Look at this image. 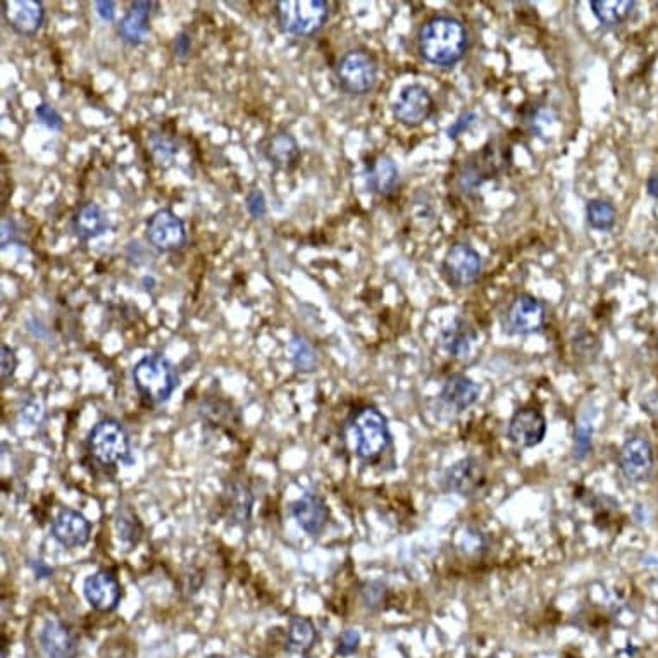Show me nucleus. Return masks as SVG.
Returning <instances> with one entry per match:
<instances>
[{
	"instance_id": "obj_9",
	"label": "nucleus",
	"mask_w": 658,
	"mask_h": 658,
	"mask_svg": "<svg viewBox=\"0 0 658 658\" xmlns=\"http://www.w3.org/2000/svg\"><path fill=\"white\" fill-rule=\"evenodd\" d=\"M435 111V100L420 85H409L400 92L393 104V116L407 128H418L431 118Z\"/></svg>"
},
{
	"instance_id": "obj_18",
	"label": "nucleus",
	"mask_w": 658,
	"mask_h": 658,
	"mask_svg": "<svg viewBox=\"0 0 658 658\" xmlns=\"http://www.w3.org/2000/svg\"><path fill=\"white\" fill-rule=\"evenodd\" d=\"M41 650L49 658H77L78 643L69 627L58 617L45 620L39 635Z\"/></svg>"
},
{
	"instance_id": "obj_42",
	"label": "nucleus",
	"mask_w": 658,
	"mask_h": 658,
	"mask_svg": "<svg viewBox=\"0 0 658 658\" xmlns=\"http://www.w3.org/2000/svg\"><path fill=\"white\" fill-rule=\"evenodd\" d=\"M646 188H648V194H650L653 199H658V175L650 176V180L646 183Z\"/></svg>"
},
{
	"instance_id": "obj_21",
	"label": "nucleus",
	"mask_w": 658,
	"mask_h": 658,
	"mask_svg": "<svg viewBox=\"0 0 658 658\" xmlns=\"http://www.w3.org/2000/svg\"><path fill=\"white\" fill-rule=\"evenodd\" d=\"M71 226L81 241H90L99 239L109 230V218L99 203L85 202L77 207L71 218Z\"/></svg>"
},
{
	"instance_id": "obj_23",
	"label": "nucleus",
	"mask_w": 658,
	"mask_h": 658,
	"mask_svg": "<svg viewBox=\"0 0 658 658\" xmlns=\"http://www.w3.org/2000/svg\"><path fill=\"white\" fill-rule=\"evenodd\" d=\"M367 186L373 194L381 197H390L397 192L400 185V173L395 160L388 156H378L367 164L365 173Z\"/></svg>"
},
{
	"instance_id": "obj_16",
	"label": "nucleus",
	"mask_w": 658,
	"mask_h": 658,
	"mask_svg": "<svg viewBox=\"0 0 658 658\" xmlns=\"http://www.w3.org/2000/svg\"><path fill=\"white\" fill-rule=\"evenodd\" d=\"M92 524L80 512L62 509L52 522V536L66 548H81L90 541Z\"/></svg>"
},
{
	"instance_id": "obj_19",
	"label": "nucleus",
	"mask_w": 658,
	"mask_h": 658,
	"mask_svg": "<svg viewBox=\"0 0 658 658\" xmlns=\"http://www.w3.org/2000/svg\"><path fill=\"white\" fill-rule=\"evenodd\" d=\"M292 516L309 536H320L328 526L329 509L326 501L316 493H305L302 499L292 503Z\"/></svg>"
},
{
	"instance_id": "obj_30",
	"label": "nucleus",
	"mask_w": 658,
	"mask_h": 658,
	"mask_svg": "<svg viewBox=\"0 0 658 658\" xmlns=\"http://www.w3.org/2000/svg\"><path fill=\"white\" fill-rule=\"evenodd\" d=\"M616 209L607 200L593 199L586 205V220L597 231H610L616 224Z\"/></svg>"
},
{
	"instance_id": "obj_11",
	"label": "nucleus",
	"mask_w": 658,
	"mask_h": 658,
	"mask_svg": "<svg viewBox=\"0 0 658 658\" xmlns=\"http://www.w3.org/2000/svg\"><path fill=\"white\" fill-rule=\"evenodd\" d=\"M83 595L90 603V607H94L95 610L104 614L114 612L120 607L122 599L120 579L116 578L113 571L100 569L85 579Z\"/></svg>"
},
{
	"instance_id": "obj_37",
	"label": "nucleus",
	"mask_w": 658,
	"mask_h": 658,
	"mask_svg": "<svg viewBox=\"0 0 658 658\" xmlns=\"http://www.w3.org/2000/svg\"><path fill=\"white\" fill-rule=\"evenodd\" d=\"M41 418H43V410H41V403L35 400L26 401L20 410V419L26 424L35 426L41 422Z\"/></svg>"
},
{
	"instance_id": "obj_29",
	"label": "nucleus",
	"mask_w": 658,
	"mask_h": 658,
	"mask_svg": "<svg viewBox=\"0 0 658 658\" xmlns=\"http://www.w3.org/2000/svg\"><path fill=\"white\" fill-rule=\"evenodd\" d=\"M288 354L293 367L299 373H312L318 367V354L311 341L300 335H295L288 343Z\"/></svg>"
},
{
	"instance_id": "obj_24",
	"label": "nucleus",
	"mask_w": 658,
	"mask_h": 658,
	"mask_svg": "<svg viewBox=\"0 0 658 658\" xmlns=\"http://www.w3.org/2000/svg\"><path fill=\"white\" fill-rule=\"evenodd\" d=\"M479 395H481V386L464 374L448 376L441 390V400L448 407L455 409L457 412H462V410L469 409L471 405H474L478 401Z\"/></svg>"
},
{
	"instance_id": "obj_20",
	"label": "nucleus",
	"mask_w": 658,
	"mask_h": 658,
	"mask_svg": "<svg viewBox=\"0 0 658 658\" xmlns=\"http://www.w3.org/2000/svg\"><path fill=\"white\" fill-rule=\"evenodd\" d=\"M152 2L137 0L130 4V9L126 11L124 18L121 20L118 26L121 41L131 47L141 45L147 41L150 33V16H152Z\"/></svg>"
},
{
	"instance_id": "obj_12",
	"label": "nucleus",
	"mask_w": 658,
	"mask_h": 658,
	"mask_svg": "<svg viewBox=\"0 0 658 658\" xmlns=\"http://www.w3.org/2000/svg\"><path fill=\"white\" fill-rule=\"evenodd\" d=\"M2 16L5 24L21 37H33L45 21V7L39 0H4Z\"/></svg>"
},
{
	"instance_id": "obj_4",
	"label": "nucleus",
	"mask_w": 658,
	"mask_h": 658,
	"mask_svg": "<svg viewBox=\"0 0 658 658\" xmlns=\"http://www.w3.org/2000/svg\"><path fill=\"white\" fill-rule=\"evenodd\" d=\"M275 16L283 33L312 37L329 20V4L324 0H280Z\"/></svg>"
},
{
	"instance_id": "obj_5",
	"label": "nucleus",
	"mask_w": 658,
	"mask_h": 658,
	"mask_svg": "<svg viewBox=\"0 0 658 658\" xmlns=\"http://www.w3.org/2000/svg\"><path fill=\"white\" fill-rule=\"evenodd\" d=\"M352 433L357 441V455L365 462L378 460L392 445L388 420L374 407H362L354 416Z\"/></svg>"
},
{
	"instance_id": "obj_27",
	"label": "nucleus",
	"mask_w": 658,
	"mask_h": 658,
	"mask_svg": "<svg viewBox=\"0 0 658 658\" xmlns=\"http://www.w3.org/2000/svg\"><path fill=\"white\" fill-rule=\"evenodd\" d=\"M114 529H116L121 546L128 552L133 550L135 546H139V543L143 538V524H141L140 518L128 505H120L116 518H114Z\"/></svg>"
},
{
	"instance_id": "obj_39",
	"label": "nucleus",
	"mask_w": 658,
	"mask_h": 658,
	"mask_svg": "<svg viewBox=\"0 0 658 658\" xmlns=\"http://www.w3.org/2000/svg\"><path fill=\"white\" fill-rule=\"evenodd\" d=\"M476 120H478V116H476L474 113H465V114H462L459 120L455 121V122L448 128V139H457V137L462 135L464 131H467V130L473 126V122Z\"/></svg>"
},
{
	"instance_id": "obj_31",
	"label": "nucleus",
	"mask_w": 658,
	"mask_h": 658,
	"mask_svg": "<svg viewBox=\"0 0 658 658\" xmlns=\"http://www.w3.org/2000/svg\"><path fill=\"white\" fill-rule=\"evenodd\" d=\"M35 118L37 121L43 124L47 130L50 131H62L64 128V120L59 114L58 109H54L50 104L47 102H41L37 107H35Z\"/></svg>"
},
{
	"instance_id": "obj_6",
	"label": "nucleus",
	"mask_w": 658,
	"mask_h": 658,
	"mask_svg": "<svg viewBox=\"0 0 658 658\" xmlns=\"http://www.w3.org/2000/svg\"><path fill=\"white\" fill-rule=\"evenodd\" d=\"M339 88L348 95H365L378 81V62L367 50H348L335 68Z\"/></svg>"
},
{
	"instance_id": "obj_10",
	"label": "nucleus",
	"mask_w": 658,
	"mask_h": 658,
	"mask_svg": "<svg viewBox=\"0 0 658 658\" xmlns=\"http://www.w3.org/2000/svg\"><path fill=\"white\" fill-rule=\"evenodd\" d=\"M618 465L627 481L633 482L646 481L655 465V454L652 443L643 437L626 439L618 454Z\"/></svg>"
},
{
	"instance_id": "obj_38",
	"label": "nucleus",
	"mask_w": 658,
	"mask_h": 658,
	"mask_svg": "<svg viewBox=\"0 0 658 658\" xmlns=\"http://www.w3.org/2000/svg\"><path fill=\"white\" fill-rule=\"evenodd\" d=\"M192 52V37L186 32H180L173 41V56L178 60H185Z\"/></svg>"
},
{
	"instance_id": "obj_2",
	"label": "nucleus",
	"mask_w": 658,
	"mask_h": 658,
	"mask_svg": "<svg viewBox=\"0 0 658 658\" xmlns=\"http://www.w3.org/2000/svg\"><path fill=\"white\" fill-rule=\"evenodd\" d=\"M131 378L137 393L150 407L166 403L180 386L178 367L162 354L143 356L135 364Z\"/></svg>"
},
{
	"instance_id": "obj_26",
	"label": "nucleus",
	"mask_w": 658,
	"mask_h": 658,
	"mask_svg": "<svg viewBox=\"0 0 658 658\" xmlns=\"http://www.w3.org/2000/svg\"><path fill=\"white\" fill-rule=\"evenodd\" d=\"M476 339V333L469 322L455 320L450 326L441 331V347L452 357H465L471 352V347Z\"/></svg>"
},
{
	"instance_id": "obj_14",
	"label": "nucleus",
	"mask_w": 658,
	"mask_h": 658,
	"mask_svg": "<svg viewBox=\"0 0 658 658\" xmlns=\"http://www.w3.org/2000/svg\"><path fill=\"white\" fill-rule=\"evenodd\" d=\"M260 154L273 167L280 171H293L299 166L302 152L299 141L288 131H276L260 141Z\"/></svg>"
},
{
	"instance_id": "obj_40",
	"label": "nucleus",
	"mask_w": 658,
	"mask_h": 658,
	"mask_svg": "<svg viewBox=\"0 0 658 658\" xmlns=\"http://www.w3.org/2000/svg\"><path fill=\"white\" fill-rule=\"evenodd\" d=\"M94 9H95V14L99 16L100 20L105 21V23H113L116 20V4L111 2V0L95 2Z\"/></svg>"
},
{
	"instance_id": "obj_15",
	"label": "nucleus",
	"mask_w": 658,
	"mask_h": 658,
	"mask_svg": "<svg viewBox=\"0 0 658 658\" xmlns=\"http://www.w3.org/2000/svg\"><path fill=\"white\" fill-rule=\"evenodd\" d=\"M486 481V471L482 464L474 457H467L454 464L445 476L446 490L460 495V497H471L478 493Z\"/></svg>"
},
{
	"instance_id": "obj_28",
	"label": "nucleus",
	"mask_w": 658,
	"mask_h": 658,
	"mask_svg": "<svg viewBox=\"0 0 658 658\" xmlns=\"http://www.w3.org/2000/svg\"><path fill=\"white\" fill-rule=\"evenodd\" d=\"M635 2L631 0H593L591 11L605 26H618L631 16Z\"/></svg>"
},
{
	"instance_id": "obj_8",
	"label": "nucleus",
	"mask_w": 658,
	"mask_h": 658,
	"mask_svg": "<svg viewBox=\"0 0 658 658\" xmlns=\"http://www.w3.org/2000/svg\"><path fill=\"white\" fill-rule=\"evenodd\" d=\"M147 239L160 254L178 252L188 241L186 224L171 209H160L147 221Z\"/></svg>"
},
{
	"instance_id": "obj_35",
	"label": "nucleus",
	"mask_w": 658,
	"mask_h": 658,
	"mask_svg": "<svg viewBox=\"0 0 658 658\" xmlns=\"http://www.w3.org/2000/svg\"><path fill=\"white\" fill-rule=\"evenodd\" d=\"M386 599V588L381 582H369L362 590V599L364 605L371 610H379Z\"/></svg>"
},
{
	"instance_id": "obj_34",
	"label": "nucleus",
	"mask_w": 658,
	"mask_h": 658,
	"mask_svg": "<svg viewBox=\"0 0 658 658\" xmlns=\"http://www.w3.org/2000/svg\"><path fill=\"white\" fill-rule=\"evenodd\" d=\"M245 209L252 220H262L267 212V200L260 188H252L245 195Z\"/></svg>"
},
{
	"instance_id": "obj_25",
	"label": "nucleus",
	"mask_w": 658,
	"mask_h": 658,
	"mask_svg": "<svg viewBox=\"0 0 658 658\" xmlns=\"http://www.w3.org/2000/svg\"><path fill=\"white\" fill-rule=\"evenodd\" d=\"M318 641V629L309 617L293 616L288 622L286 631V652L292 655H307Z\"/></svg>"
},
{
	"instance_id": "obj_17",
	"label": "nucleus",
	"mask_w": 658,
	"mask_h": 658,
	"mask_svg": "<svg viewBox=\"0 0 658 658\" xmlns=\"http://www.w3.org/2000/svg\"><path fill=\"white\" fill-rule=\"evenodd\" d=\"M546 435V419L536 409H520L509 424V438L520 448H533Z\"/></svg>"
},
{
	"instance_id": "obj_1",
	"label": "nucleus",
	"mask_w": 658,
	"mask_h": 658,
	"mask_svg": "<svg viewBox=\"0 0 658 658\" xmlns=\"http://www.w3.org/2000/svg\"><path fill=\"white\" fill-rule=\"evenodd\" d=\"M418 47L422 59L433 66L450 68L467 50V32L464 24L450 16H437L420 28Z\"/></svg>"
},
{
	"instance_id": "obj_33",
	"label": "nucleus",
	"mask_w": 658,
	"mask_h": 658,
	"mask_svg": "<svg viewBox=\"0 0 658 658\" xmlns=\"http://www.w3.org/2000/svg\"><path fill=\"white\" fill-rule=\"evenodd\" d=\"M591 437H593V428L588 422H581L576 428L574 433V459L582 460L590 448H591Z\"/></svg>"
},
{
	"instance_id": "obj_36",
	"label": "nucleus",
	"mask_w": 658,
	"mask_h": 658,
	"mask_svg": "<svg viewBox=\"0 0 658 658\" xmlns=\"http://www.w3.org/2000/svg\"><path fill=\"white\" fill-rule=\"evenodd\" d=\"M360 646V633L357 629H345L338 638L337 653L341 657H352Z\"/></svg>"
},
{
	"instance_id": "obj_7",
	"label": "nucleus",
	"mask_w": 658,
	"mask_h": 658,
	"mask_svg": "<svg viewBox=\"0 0 658 658\" xmlns=\"http://www.w3.org/2000/svg\"><path fill=\"white\" fill-rule=\"evenodd\" d=\"M482 271V259L478 250H474L467 243H455L448 248L441 273L446 283L454 288H467L474 284Z\"/></svg>"
},
{
	"instance_id": "obj_3",
	"label": "nucleus",
	"mask_w": 658,
	"mask_h": 658,
	"mask_svg": "<svg viewBox=\"0 0 658 658\" xmlns=\"http://www.w3.org/2000/svg\"><path fill=\"white\" fill-rule=\"evenodd\" d=\"M86 452L90 459L104 467L131 465V443L120 420L102 419L92 428L86 438Z\"/></svg>"
},
{
	"instance_id": "obj_13",
	"label": "nucleus",
	"mask_w": 658,
	"mask_h": 658,
	"mask_svg": "<svg viewBox=\"0 0 658 658\" xmlns=\"http://www.w3.org/2000/svg\"><path fill=\"white\" fill-rule=\"evenodd\" d=\"M546 312L538 299L527 293H520L507 311V322L516 335H533L545 326Z\"/></svg>"
},
{
	"instance_id": "obj_43",
	"label": "nucleus",
	"mask_w": 658,
	"mask_h": 658,
	"mask_svg": "<svg viewBox=\"0 0 658 658\" xmlns=\"http://www.w3.org/2000/svg\"><path fill=\"white\" fill-rule=\"evenodd\" d=\"M207 658H226V657H224V655H211V657H207Z\"/></svg>"
},
{
	"instance_id": "obj_22",
	"label": "nucleus",
	"mask_w": 658,
	"mask_h": 658,
	"mask_svg": "<svg viewBox=\"0 0 658 658\" xmlns=\"http://www.w3.org/2000/svg\"><path fill=\"white\" fill-rule=\"evenodd\" d=\"M221 505H222L224 518H228L231 524H235V526L247 524L252 518L254 495H252L250 488L245 482L233 481L224 490Z\"/></svg>"
},
{
	"instance_id": "obj_32",
	"label": "nucleus",
	"mask_w": 658,
	"mask_h": 658,
	"mask_svg": "<svg viewBox=\"0 0 658 658\" xmlns=\"http://www.w3.org/2000/svg\"><path fill=\"white\" fill-rule=\"evenodd\" d=\"M16 369H18V356H16L14 348L2 343V347H0V379H2L4 386L14 378Z\"/></svg>"
},
{
	"instance_id": "obj_41",
	"label": "nucleus",
	"mask_w": 658,
	"mask_h": 658,
	"mask_svg": "<svg viewBox=\"0 0 658 658\" xmlns=\"http://www.w3.org/2000/svg\"><path fill=\"white\" fill-rule=\"evenodd\" d=\"M32 569H33V572H35V576H37V579H45V578H50L52 576V567H49L43 560H33L32 562Z\"/></svg>"
}]
</instances>
